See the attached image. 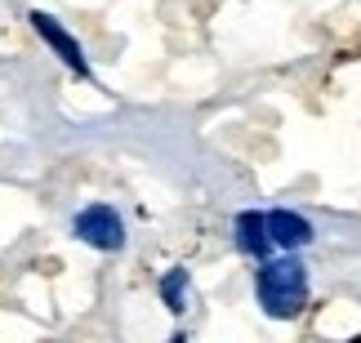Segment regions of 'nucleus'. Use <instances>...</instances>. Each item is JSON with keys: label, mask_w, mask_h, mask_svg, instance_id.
Returning <instances> with one entry per match:
<instances>
[{"label": "nucleus", "mask_w": 361, "mask_h": 343, "mask_svg": "<svg viewBox=\"0 0 361 343\" xmlns=\"http://www.w3.org/2000/svg\"><path fill=\"white\" fill-rule=\"evenodd\" d=\"M255 294L259 308L276 321H295L303 308H308V268L299 263L295 254L286 258H263L259 277H255Z\"/></svg>", "instance_id": "f257e3e1"}, {"label": "nucleus", "mask_w": 361, "mask_h": 343, "mask_svg": "<svg viewBox=\"0 0 361 343\" xmlns=\"http://www.w3.org/2000/svg\"><path fill=\"white\" fill-rule=\"evenodd\" d=\"M72 237L94 245V250H103V254H112L125 245V223H121V214L112 205H85V210L72 218Z\"/></svg>", "instance_id": "f03ea898"}, {"label": "nucleus", "mask_w": 361, "mask_h": 343, "mask_svg": "<svg viewBox=\"0 0 361 343\" xmlns=\"http://www.w3.org/2000/svg\"><path fill=\"white\" fill-rule=\"evenodd\" d=\"M32 27H36V36L45 40V45H49L54 54H59V58H63L67 67H72L76 76H85V80H90V63H85V49L76 45V36L67 32V27H63L59 18H54V13L36 9V13H32Z\"/></svg>", "instance_id": "7ed1b4c3"}, {"label": "nucleus", "mask_w": 361, "mask_h": 343, "mask_svg": "<svg viewBox=\"0 0 361 343\" xmlns=\"http://www.w3.org/2000/svg\"><path fill=\"white\" fill-rule=\"evenodd\" d=\"M232 232H237V250H241V254H250V258H259V263L276 250V245H272V232H268V214H259V210L237 214Z\"/></svg>", "instance_id": "20e7f679"}, {"label": "nucleus", "mask_w": 361, "mask_h": 343, "mask_svg": "<svg viewBox=\"0 0 361 343\" xmlns=\"http://www.w3.org/2000/svg\"><path fill=\"white\" fill-rule=\"evenodd\" d=\"M268 232H272V245L276 250H303L312 241V223L295 210H272L268 214Z\"/></svg>", "instance_id": "39448f33"}, {"label": "nucleus", "mask_w": 361, "mask_h": 343, "mask_svg": "<svg viewBox=\"0 0 361 343\" xmlns=\"http://www.w3.org/2000/svg\"><path fill=\"white\" fill-rule=\"evenodd\" d=\"M161 299H165V308H170V312H183V304H188V272H183V268L165 272V281H161Z\"/></svg>", "instance_id": "423d86ee"}]
</instances>
